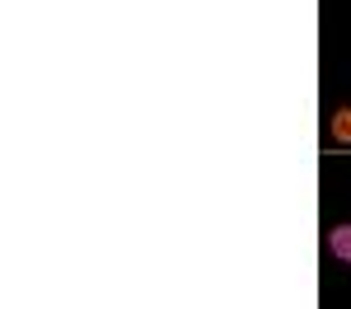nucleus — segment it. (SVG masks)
<instances>
[{"label":"nucleus","mask_w":351,"mask_h":309,"mask_svg":"<svg viewBox=\"0 0 351 309\" xmlns=\"http://www.w3.org/2000/svg\"><path fill=\"white\" fill-rule=\"evenodd\" d=\"M328 253H332L337 262H351V225H337V230L328 234Z\"/></svg>","instance_id":"f257e3e1"},{"label":"nucleus","mask_w":351,"mask_h":309,"mask_svg":"<svg viewBox=\"0 0 351 309\" xmlns=\"http://www.w3.org/2000/svg\"><path fill=\"white\" fill-rule=\"evenodd\" d=\"M332 140L351 145V108H337V112H332Z\"/></svg>","instance_id":"f03ea898"}]
</instances>
